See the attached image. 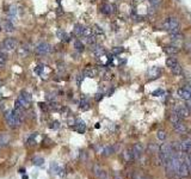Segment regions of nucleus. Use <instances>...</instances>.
<instances>
[{"mask_svg": "<svg viewBox=\"0 0 191 179\" xmlns=\"http://www.w3.org/2000/svg\"><path fill=\"white\" fill-rule=\"evenodd\" d=\"M20 96L23 97V98H25L27 102H30V103H31V99H32V97H31V95H30L29 92H27V91H23Z\"/></svg>", "mask_w": 191, "mask_h": 179, "instance_id": "obj_34", "label": "nucleus"}, {"mask_svg": "<svg viewBox=\"0 0 191 179\" xmlns=\"http://www.w3.org/2000/svg\"><path fill=\"white\" fill-rule=\"evenodd\" d=\"M0 84H1V83H0Z\"/></svg>", "mask_w": 191, "mask_h": 179, "instance_id": "obj_46", "label": "nucleus"}, {"mask_svg": "<svg viewBox=\"0 0 191 179\" xmlns=\"http://www.w3.org/2000/svg\"><path fill=\"white\" fill-rule=\"evenodd\" d=\"M17 47H18V42L14 38H6L2 42V48L1 49L5 50V52H12L14 49H17Z\"/></svg>", "mask_w": 191, "mask_h": 179, "instance_id": "obj_6", "label": "nucleus"}, {"mask_svg": "<svg viewBox=\"0 0 191 179\" xmlns=\"http://www.w3.org/2000/svg\"><path fill=\"white\" fill-rule=\"evenodd\" d=\"M189 174H190V168H189V166L186 164L185 159H183L180 161L179 168H178L177 176L179 178H186V177H189Z\"/></svg>", "mask_w": 191, "mask_h": 179, "instance_id": "obj_5", "label": "nucleus"}, {"mask_svg": "<svg viewBox=\"0 0 191 179\" xmlns=\"http://www.w3.org/2000/svg\"><path fill=\"white\" fill-rule=\"evenodd\" d=\"M80 109L81 110H88L90 109V102L86 98H81L80 100Z\"/></svg>", "mask_w": 191, "mask_h": 179, "instance_id": "obj_24", "label": "nucleus"}, {"mask_svg": "<svg viewBox=\"0 0 191 179\" xmlns=\"http://www.w3.org/2000/svg\"><path fill=\"white\" fill-rule=\"evenodd\" d=\"M173 129L177 131L178 134H180V135H184V134L188 133V128H186L185 124L183 123V121H180L179 123L175 124V125H173Z\"/></svg>", "mask_w": 191, "mask_h": 179, "instance_id": "obj_15", "label": "nucleus"}, {"mask_svg": "<svg viewBox=\"0 0 191 179\" xmlns=\"http://www.w3.org/2000/svg\"><path fill=\"white\" fill-rule=\"evenodd\" d=\"M184 49H185V52L191 56V40L190 41H186L184 43Z\"/></svg>", "mask_w": 191, "mask_h": 179, "instance_id": "obj_31", "label": "nucleus"}, {"mask_svg": "<svg viewBox=\"0 0 191 179\" xmlns=\"http://www.w3.org/2000/svg\"><path fill=\"white\" fill-rule=\"evenodd\" d=\"M163 29L167 31L168 34H175L180 31V22L177 17L170 16L163 22Z\"/></svg>", "mask_w": 191, "mask_h": 179, "instance_id": "obj_1", "label": "nucleus"}, {"mask_svg": "<svg viewBox=\"0 0 191 179\" xmlns=\"http://www.w3.org/2000/svg\"><path fill=\"white\" fill-rule=\"evenodd\" d=\"M123 159H124L125 163H133V161L135 160L133 151H132V149H127V151L123 152Z\"/></svg>", "mask_w": 191, "mask_h": 179, "instance_id": "obj_17", "label": "nucleus"}, {"mask_svg": "<svg viewBox=\"0 0 191 179\" xmlns=\"http://www.w3.org/2000/svg\"><path fill=\"white\" fill-rule=\"evenodd\" d=\"M75 124H77V131L80 133V134H84L85 133V129H86V124L84 123L82 121H78Z\"/></svg>", "mask_w": 191, "mask_h": 179, "instance_id": "obj_25", "label": "nucleus"}, {"mask_svg": "<svg viewBox=\"0 0 191 179\" xmlns=\"http://www.w3.org/2000/svg\"><path fill=\"white\" fill-rule=\"evenodd\" d=\"M43 69H44V66H43L42 63H40V65H37V66H36V69H35V72H36L37 74H42Z\"/></svg>", "mask_w": 191, "mask_h": 179, "instance_id": "obj_35", "label": "nucleus"}, {"mask_svg": "<svg viewBox=\"0 0 191 179\" xmlns=\"http://www.w3.org/2000/svg\"><path fill=\"white\" fill-rule=\"evenodd\" d=\"M5 66V61H0V68H2Z\"/></svg>", "mask_w": 191, "mask_h": 179, "instance_id": "obj_42", "label": "nucleus"}, {"mask_svg": "<svg viewBox=\"0 0 191 179\" xmlns=\"http://www.w3.org/2000/svg\"><path fill=\"white\" fill-rule=\"evenodd\" d=\"M188 84H189V85L191 86V77H189V78H188Z\"/></svg>", "mask_w": 191, "mask_h": 179, "instance_id": "obj_43", "label": "nucleus"}, {"mask_svg": "<svg viewBox=\"0 0 191 179\" xmlns=\"http://www.w3.org/2000/svg\"><path fill=\"white\" fill-rule=\"evenodd\" d=\"M5 121L10 128H17L20 125V117L14 112V110H9L5 113Z\"/></svg>", "mask_w": 191, "mask_h": 179, "instance_id": "obj_3", "label": "nucleus"}, {"mask_svg": "<svg viewBox=\"0 0 191 179\" xmlns=\"http://www.w3.org/2000/svg\"><path fill=\"white\" fill-rule=\"evenodd\" d=\"M100 12H102L103 14H105V16L111 14L112 13V7H111V5L108 4V2L102 4V6H100Z\"/></svg>", "mask_w": 191, "mask_h": 179, "instance_id": "obj_18", "label": "nucleus"}, {"mask_svg": "<svg viewBox=\"0 0 191 179\" xmlns=\"http://www.w3.org/2000/svg\"><path fill=\"white\" fill-rule=\"evenodd\" d=\"M178 63H179V62L177 61V59H175V57H167V59H166V66L170 69L173 68L175 66H177Z\"/></svg>", "mask_w": 191, "mask_h": 179, "instance_id": "obj_21", "label": "nucleus"}, {"mask_svg": "<svg viewBox=\"0 0 191 179\" xmlns=\"http://www.w3.org/2000/svg\"><path fill=\"white\" fill-rule=\"evenodd\" d=\"M171 72H172V74H173V75H176V77H180V75L183 74V68H182L180 63H178L177 66H175L173 68H171Z\"/></svg>", "mask_w": 191, "mask_h": 179, "instance_id": "obj_22", "label": "nucleus"}, {"mask_svg": "<svg viewBox=\"0 0 191 179\" xmlns=\"http://www.w3.org/2000/svg\"><path fill=\"white\" fill-rule=\"evenodd\" d=\"M17 14H18V10L16 6H11L10 10H9V17L11 20H13L14 18H17Z\"/></svg>", "mask_w": 191, "mask_h": 179, "instance_id": "obj_23", "label": "nucleus"}, {"mask_svg": "<svg viewBox=\"0 0 191 179\" xmlns=\"http://www.w3.org/2000/svg\"><path fill=\"white\" fill-rule=\"evenodd\" d=\"M50 171H52V173H54V174H59L60 172H61V168L57 166V164H52L50 165Z\"/></svg>", "mask_w": 191, "mask_h": 179, "instance_id": "obj_28", "label": "nucleus"}, {"mask_svg": "<svg viewBox=\"0 0 191 179\" xmlns=\"http://www.w3.org/2000/svg\"><path fill=\"white\" fill-rule=\"evenodd\" d=\"M43 163H44V159H43V158H35V159H34V165L42 166Z\"/></svg>", "mask_w": 191, "mask_h": 179, "instance_id": "obj_33", "label": "nucleus"}, {"mask_svg": "<svg viewBox=\"0 0 191 179\" xmlns=\"http://www.w3.org/2000/svg\"><path fill=\"white\" fill-rule=\"evenodd\" d=\"M157 138H158V140H160V141H165L166 138H167L166 131H164V130H159V131L157 133Z\"/></svg>", "mask_w": 191, "mask_h": 179, "instance_id": "obj_30", "label": "nucleus"}, {"mask_svg": "<svg viewBox=\"0 0 191 179\" xmlns=\"http://www.w3.org/2000/svg\"><path fill=\"white\" fill-rule=\"evenodd\" d=\"M173 155V151L171 147V143H163L159 148V156H160V161L165 164L166 161H168Z\"/></svg>", "mask_w": 191, "mask_h": 179, "instance_id": "obj_2", "label": "nucleus"}, {"mask_svg": "<svg viewBox=\"0 0 191 179\" xmlns=\"http://www.w3.org/2000/svg\"><path fill=\"white\" fill-rule=\"evenodd\" d=\"M74 48H75V50H78V52H84L85 45H84V43H82L81 41L75 40V41H74Z\"/></svg>", "mask_w": 191, "mask_h": 179, "instance_id": "obj_26", "label": "nucleus"}, {"mask_svg": "<svg viewBox=\"0 0 191 179\" xmlns=\"http://www.w3.org/2000/svg\"><path fill=\"white\" fill-rule=\"evenodd\" d=\"M91 31H92V34L95 35L97 38H98V37H104V31H103V29L100 28V27H98V25H95L93 28L91 29Z\"/></svg>", "mask_w": 191, "mask_h": 179, "instance_id": "obj_20", "label": "nucleus"}, {"mask_svg": "<svg viewBox=\"0 0 191 179\" xmlns=\"http://www.w3.org/2000/svg\"><path fill=\"white\" fill-rule=\"evenodd\" d=\"M97 74H98V69L95 68V67L87 66L86 68L84 69V77H87V78H95Z\"/></svg>", "mask_w": 191, "mask_h": 179, "instance_id": "obj_14", "label": "nucleus"}, {"mask_svg": "<svg viewBox=\"0 0 191 179\" xmlns=\"http://www.w3.org/2000/svg\"><path fill=\"white\" fill-rule=\"evenodd\" d=\"M153 95H154V96H159V95H164V91H163V90H158V91H155V92H153Z\"/></svg>", "mask_w": 191, "mask_h": 179, "instance_id": "obj_38", "label": "nucleus"}, {"mask_svg": "<svg viewBox=\"0 0 191 179\" xmlns=\"http://www.w3.org/2000/svg\"><path fill=\"white\" fill-rule=\"evenodd\" d=\"M29 53H30V48H27V45H23V47H20L19 49H18V52H17V54L19 57H27L29 55Z\"/></svg>", "mask_w": 191, "mask_h": 179, "instance_id": "obj_19", "label": "nucleus"}, {"mask_svg": "<svg viewBox=\"0 0 191 179\" xmlns=\"http://www.w3.org/2000/svg\"><path fill=\"white\" fill-rule=\"evenodd\" d=\"M170 38H171L172 44L179 47V44H182L184 42V35L179 31V32H175V34H170Z\"/></svg>", "mask_w": 191, "mask_h": 179, "instance_id": "obj_11", "label": "nucleus"}, {"mask_svg": "<svg viewBox=\"0 0 191 179\" xmlns=\"http://www.w3.org/2000/svg\"><path fill=\"white\" fill-rule=\"evenodd\" d=\"M93 172H95L96 177L98 179H110L109 176H108V173L100 167L99 165H95L93 167Z\"/></svg>", "mask_w": 191, "mask_h": 179, "instance_id": "obj_13", "label": "nucleus"}, {"mask_svg": "<svg viewBox=\"0 0 191 179\" xmlns=\"http://www.w3.org/2000/svg\"><path fill=\"white\" fill-rule=\"evenodd\" d=\"M132 151H133V154H134V158H135V160H139L142 155H143V152H145V147H143V145L142 143H135L134 146H133V148H132Z\"/></svg>", "mask_w": 191, "mask_h": 179, "instance_id": "obj_9", "label": "nucleus"}, {"mask_svg": "<svg viewBox=\"0 0 191 179\" xmlns=\"http://www.w3.org/2000/svg\"><path fill=\"white\" fill-rule=\"evenodd\" d=\"M53 124H54V125H52V128H53V129H57V128H60V123H59V122H56V121H55Z\"/></svg>", "mask_w": 191, "mask_h": 179, "instance_id": "obj_39", "label": "nucleus"}, {"mask_svg": "<svg viewBox=\"0 0 191 179\" xmlns=\"http://www.w3.org/2000/svg\"><path fill=\"white\" fill-rule=\"evenodd\" d=\"M50 50H52L50 44H48L45 42H41L36 45V53L38 55H47L48 53H50Z\"/></svg>", "mask_w": 191, "mask_h": 179, "instance_id": "obj_7", "label": "nucleus"}, {"mask_svg": "<svg viewBox=\"0 0 191 179\" xmlns=\"http://www.w3.org/2000/svg\"><path fill=\"white\" fill-rule=\"evenodd\" d=\"M160 75H161V69L159 68V67H152L148 70V77H150V79H157Z\"/></svg>", "mask_w": 191, "mask_h": 179, "instance_id": "obj_16", "label": "nucleus"}, {"mask_svg": "<svg viewBox=\"0 0 191 179\" xmlns=\"http://www.w3.org/2000/svg\"><path fill=\"white\" fill-rule=\"evenodd\" d=\"M164 52L167 54L168 56H176L179 54V52H180V49H179V47L178 45H175V44H167V45H165L164 47Z\"/></svg>", "mask_w": 191, "mask_h": 179, "instance_id": "obj_10", "label": "nucleus"}, {"mask_svg": "<svg viewBox=\"0 0 191 179\" xmlns=\"http://www.w3.org/2000/svg\"><path fill=\"white\" fill-rule=\"evenodd\" d=\"M103 153H104V155L106 156V155H111L112 153H114V147H111V146H109V147H105L104 148V151H103Z\"/></svg>", "mask_w": 191, "mask_h": 179, "instance_id": "obj_32", "label": "nucleus"}, {"mask_svg": "<svg viewBox=\"0 0 191 179\" xmlns=\"http://www.w3.org/2000/svg\"><path fill=\"white\" fill-rule=\"evenodd\" d=\"M123 52H124V49H123L122 47H116V48L114 49V53H115V54H121Z\"/></svg>", "mask_w": 191, "mask_h": 179, "instance_id": "obj_37", "label": "nucleus"}, {"mask_svg": "<svg viewBox=\"0 0 191 179\" xmlns=\"http://www.w3.org/2000/svg\"><path fill=\"white\" fill-rule=\"evenodd\" d=\"M186 106L189 108L191 110V99H189V100H186Z\"/></svg>", "mask_w": 191, "mask_h": 179, "instance_id": "obj_41", "label": "nucleus"}, {"mask_svg": "<svg viewBox=\"0 0 191 179\" xmlns=\"http://www.w3.org/2000/svg\"><path fill=\"white\" fill-rule=\"evenodd\" d=\"M178 1H179V0H178Z\"/></svg>", "mask_w": 191, "mask_h": 179, "instance_id": "obj_45", "label": "nucleus"}, {"mask_svg": "<svg viewBox=\"0 0 191 179\" xmlns=\"http://www.w3.org/2000/svg\"><path fill=\"white\" fill-rule=\"evenodd\" d=\"M114 179H123V177L120 173H115V174H114Z\"/></svg>", "mask_w": 191, "mask_h": 179, "instance_id": "obj_40", "label": "nucleus"}, {"mask_svg": "<svg viewBox=\"0 0 191 179\" xmlns=\"http://www.w3.org/2000/svg\"><path fill=\"white\" fill-rule=\"evenodd\" d=\"M147 1L153 9H158L163 4V0H147Z\"/></svg>", "mask_w": 191, "mask_h": 179, "instance_id": "obj_27", "label": "nucleus"}, {"mask_svg": "<svg viewBox=\"0 0 191 179\" xmlns=\"http://www.w3.org/2000/svg\"><path fill=\"white\" fill-rule=\"evenodd\" d=\"M0 30H1V29H0Z\"/></svg>", "mask_w": 191, "mask_h": 179, "instance_id": "obj_44", "label": "nucleus"}, {"mask_svg": "<svg viewBox=\"0 0 191 179\" xmlns=\"http://www.w3.org/2000/svg\"><path fill=\"white\" fill-rule=\"evenodd\" d=\"M177 96L180 98V99H183V100H189L191 99V91H189L185 86L184 87H180V88H178L177 90Z\"/></svg>", "mask_w": 191, "mask_h": 179, "instance_id": "obj_12", "label": "nucleus"}, {"mask_svg": "<svg viewBox=\"0 0 191 179\" xmlns=\"http://www.w3.org/2000/svg\"><path fill=\"white\" fill-rule=\"evenodd\" d=\"M185 161H186V164H188V166H189L190 172H191V154H189V155H185Z\"/></svg>", "mask_w": 191, "mask_h": 179, "instance_id": "obj_36", "label": "nucleus"}, {"mask_svg": "<svg viewBox=\"0 0 191 179\" xmlns=\"http://www.w3.org/2000/svg\"><path fill=\"white\" fill-rule=\"evenodd\" d=\"M180 149L184 155L191 154V138H184L180 141Z\"/></svg>", "mask_w": 191, "mask_h": 179, "instance_id": "obj_8", "label": "nucleus"}, {"mask_svg": "<svg viewBox=\"0 0 191 179\" xmlns=\"http://www.w3.org/2000/svg\"><path fill=\"white\" fill-rule=\"evenodd\" d=\"M175 112L177 113L182 120H188V118L191 117V110L186 105H183V104L177 105V106L175 108Z\"/></svg>", "mask_w": 191, "mask_h": 179, "instance_id": "obj_4", "label": "nucleus"}, {"mask_svg": "<svg viewBox=\"0 0 191 179\" xmlns=\"http://www.w3.org/2000/svg\"><path fill=\"white\" fill-rule=\"evenodd\" d=\"M4 28H5V30H6V31H9V32H12V31L14 30L13 24H12L10 20L5 22V24H4Z\"/></svg>", "mask_w": 191, "mask_h": 179, "instance_id": "obj_29", "label": "nucleus"}]
</instances>
